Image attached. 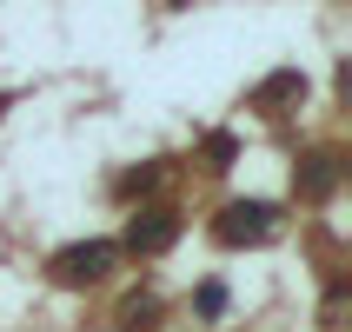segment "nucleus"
<instances>
[{
	"label": "nucleus",
	"instance_id": "obj_1",
	"mask_svg": "<svg viewBox=\"0 0 352 332\" xmlns=\"http://www.w3.org/2000/svg\"><path fill=\"white\" fill-rule=\"evenodd\" d=\"M113 246H107V239H94V246H67V253L54 259V279L60 286H94V279H107L113 273Z\"/></svg>",
	"mask_w": 352,
	"mask_h": 332
},
{
	"label": "nucleus",
	"instance_id": "obj_2",
	"mask_svg": "<svg viewBox=\"0 0 352 332\" xmlns=\"http://www.w3.org/2000/svg\"><path fill=\"white\" fill-rule=\"evenodd\" d=\"M266 233H273V206H259V199L219 213V239H226V246H239V239H266Z\"/></svg>",
	"mask_w": 352,
	"mask_h": 332
},
{
	"label": "nucleus",
	"instance_id": "obj_3",
	"mask_svg": "<svg viewBox=\"0 0 352 332\" xmlns=\"http://www.w3.org/2000/svg\"><path fill=\"white\" fill-rule=\"evenodd\" d=\"M173 213H140L133 226H126V246H133V253H160V246H173Z\"/></svg>",
	"mask_w": 352,
	"mask_h": 332
},
{
	"label": "nucleus",
	"instance_id": "obj_4",
	"mask_svg": "<svg viewBox=\"0 0 352 332\" xmlns=\"http://www.w3.org/2000/svg\"><path fill=\"white\" fill-rule=\"evenodd\" d=\"M299 186H306V193H326V186H333V159H326V153H319V159H306Z\"/></svg>",
	"mask_w": 352,
	"mask_h": 332
},
{
	"label": "nucleus",
	"instance_id": "obj_5",
	"mask_svg": "<svg viewBox=\"0 0 352 332\" xmlns=\"http://www.w3.org/2000/svg\"><path fill=\"white\" fill-rule=\"evenodd\" d=\"M0 107H7V93H0Z\"/></svg>",
	"mask_w": 352,
	"mask_h": 332
}]
</instances>
